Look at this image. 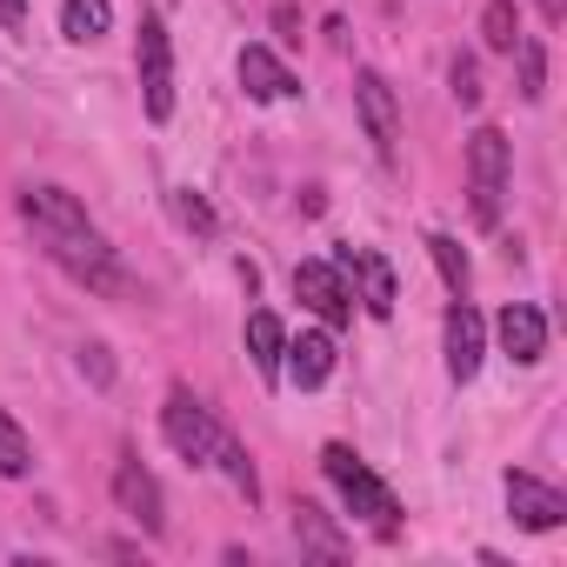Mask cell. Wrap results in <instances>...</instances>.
I'll list each match as a JSON object with an SVG mask.
<instances>
[{
    "mask_svg": "<svg viewBox=\"0 0 567 567\" xmlns=\"http://www.w3.org/2000/svg\"><path fill=\"white\" fill-rule=\"evenodd\" d=\"M48 260L68 267L81 288L101 295V301H134V274L121 267V254L101 234H61V240H48Z\"/></svg>",
    "mask_w": 567,
    "mask_h": 567,
    "instance_id": "1",
    "label": "cell"
},
{
    "mask_svg": "<svg viewBox=\"0 0 567 567\" xmlns=\"http://www.w3.org/2000/svg\"><path fill=\"white\" fill-rule=\"evenodd\" d=\"M507 167H514V147L501 127H474L467 134V207L481 227L501 220V194H507Z\"/></svg>",
    "mask_w": 567,
    "mask_h": 567,
    "instance_id": "2",
    "label": "cell"
},
{
    "mask_svg": "<svg viewBox=\"0 0 567 567\" xmlns=\"http://www.w3.org/2000/svg\"><path fill=\"white\" fill-rule=\"evenodd\" d=\"M321 467H328V481L341 487V501H348L354 514H368L381 534H394V527H401V507H394V494L374 481V467H368L354 447H341V441H334V447L321 454Z\"/></svg>",
    "mask_w": 567,
    "mask_h": 567,
    "instance_id": "3",
    "label": "cell"
},
{
    "mask_svg": "<svg viewBox=\"0 0 567 567\" xmlns=\"http://www.w3.org/2000/svg\"><path fill=\"white\" fill-rule=\"evenodd\" d=\"M161 434H167V447H174L187 467H214V454H220V441H227V427H220L187 388L167 394V408H161Z\"/></svg>",
    "mask_w": 567,
    "mask_h": 567,
    "instance_id": "4",
    "label": "cell"
},
{
    "mask_svg": "<svg viewBox=\"0 0 567 567\" xmlns=\"http://www.w3.org/2000/svg\"><path fill=\"white\" fill-rule=\"evenodd\" d=\"M354 114H361V127H368L374 154H381V161H394V147H401V101H394L388 74H374V68H361V74H354Z\"/></svg>",
    "mask_w": 567,
    "mask_h": 567,
    "instance_id": "5",
    "label": "cell"
},
{
    "mask_svg": "<svg viewBox=\"0 0 567 567\" xmlns=\"http://www.w3.org/2000/svg\"><path fill=\"white\" fill-rule=\"evenodd\" d=\"M134 61H141V94H147V114H154V121H167V114H174V48H167V28H161L154 14L141 21Z\"/></svg>",
    "mask_w": 567,
    "mask_h": 567,
    "instance_id": "6",
    "label": "cell"
},
{
    "mask_svg": "<svg viewBox=\"0 0 567 567\" xmlns=\"http://www.w3.org/2000/svg\"><path fill=\"white\" fill-rule=\"evenodd\" d=\"M295 295H301V308H315L328 328H348V321H354L348 274H341L334 260H301V267H295Z\"/></svg>",
    "mask_w": 567,
    "mask_h": 567,
    "instance_id": "7",
    "label": "cell"
},
{
    "mask_svg": "<svg viewBox=\"0 0 567 567\" xmlns=\"http://www.w3.org/2000/svg\"><path fill=\"white\" fill-rule=\"evenodd\" d=\"M21 214H28V227H34L41 240H61V234H94L87 207H81L68 187H54V181H41V187H21Z\"/></svg>",
    "mask_w": 567,
    "mask_h": 567,
    "instance_id": "8",
    "label": "cell"
},
{
    "mask_svg": "<svg viewBox=\"0 0 567 567\" xmlns=\"http://www.w3.org/2000/svg\"><path fill=\"white\" fill-rule=\"evenodd\" d=\"M114 501H121V514H127V520H141V534H161V527H167L161 481H154L134 454H121V461H114Z\"/></svg>",
    "mask_w": 567,
    "mask_h": 567,
    "instance_id": "9",
    "label": "cell"
},
{
    "mask_svg": "<svg viewBox=\"0 0 567 567\" xmlns=\"http://www.w3.org/2000/svg\"><path fill=\"white\" fill-rule=\"evenodd\" d=\"M501 494H507V514H514L527 534H547V527H560V520H567V501H560L547 481H534V474H507V481H501Z\"/></svg>",
    "mask_w": 567,
    "mask_h": 567,
    "instance_id": "10",
    "label": "cell"
},
{
    "mask_svg": "<svg viewBox=\"0 0 567 567\" xmlns=\"http://www.w3.org/2000/svg\"><path fill=\"white\" fill-rule=\"evenodd\" d=\"M494 334H501V354H507L514 368H534V361L547 354V315L527 308V301H507L501 321H494Z\"/></svg>",
    "mask_w": 567,
    "mask_h": 567,
    "instance_id": "11",
    "label": "cell"
},
{
    "mask_svg": "<svg viewBox=\"0 0 567 567\" xmlns=\"http://www.w3.org/2000/svg\"><path fill=\"white\" fill-rule=\"evenodd\" d=\"M334 267L361 280V301H368V315H374V321H388V315H394V267H388L374 247H341V254H334Z\"/></svg>",
    "mask_w": 567,
    "mask_h": 567,
    "instance_id": "12",
    "label": "cell"
},
{
    "mask_svg": "<svg viewBox=\"0 0 567 567\" xmlns=\"http://www.w3.org/2000/svg\"><path fill=\"white\" fill-rule=\"evenodd\" d=\"M481 354H487V321L467 301H454L447 308V374L454 381H474L481 374Z\"/></svg>",
    "mask_w": 567,
    "mask_h": 567,
    "instance_id": "13",
    "label": "cell"
},
{
    "mask_svg": "<svg viewBox=\"0 0 567 567\" xmlns=\"http://www.w3.org/2000/svg\"><path fill=\"white\" fill-rule=\"evenodd\" d=\"M240 87H247L254 101H288V94H301V81L280 68L274 48H240Z\"/></svg>",
    "mask_w": 567,
    "mask_h": 567,
    "instance_id": "14",
    "label": "cell"
},
{
    "mask_svg": "<svg viewBox=\"0 0 567 567\" xmlns=\"http://www.w3.org/2000/svg\"><path fill=\"white\" fill-rule=\"evenodd\" d=\"M280 361H288L295 388H321L334 374V334H301V341L280 348Z\"/></svg>",
    "mask_w": 567,
    "mask_h": 567,
    "instance_id": "15",
    "label": "cell"
},
{
    "mask_svg": "<svg viewBox=\"0 0 567 567\" xmlns=\"http://www.w3.org/2000/svg\"><path fill=\"white\" fill-rule=\"evenodd\" d=\"M280 348H288V328H280L267 308H254L247 315V354H254L260 381H280Z\"/></svg>",
    "mask_w": 567,
    "mask_h": 567,
    "instance_id": "16",
    "label": "cell"
},
{
    "mask_svg": "<svg viewBox=\"0 0 567 567\" xmlns=\"http://www.w3.org/2000/svg\"><path fill=\"white\" fill-rule=\"evenodd\" d=\"M295 534H301V547H308V554H321V560H341V554H348V534H334V520H328L315 501H301V507H295Z\"/></svg>",
    "mask_w": 567,
    "mask_h": 567,
    "instance_id": "17",
    "label": "cell"
},
{
    "mask_svg": "<svg viewBox=\"0 0 567 567\" xmlns=\"http://www.w3.org/2000/svg\"><path fill=\"white\" fill-rule=\"evenodd\" d=\"M114 28V0H61V34L68 41H101Z\"/></svg>",
    "mask_w": 567,
    "mask_h": 567,
    "instance_id": "18",
    "label": "cell"
},
{
    "mask_svg": "<svg viewBox=\"0 0 567 567\" xmlns=\"http://www.w3.org/2000/svg\"><path fill=\"white\" fill-rule=\"evenodd\" d=\"M481 41L494 54H514L520 48V8H514V0H487V8H481Z\"/></svg>",
    "mask_w": 567,
    "mask_h": 567,
    "instance_id": "19",
    "label": "cell"
},
{
    "mask_svg": "<svg viewBox=\"0 0 567 567\" xmlns=\"http://www.w3.org/2000/svg\"><path fill=\"white\" fill-rule=\"evenodd\" d=\"M28 467H34V447H28L21 421H14L8 408H0V474H8V481H21Z\"/></svg>",
    "mask_w": 567,
    "mask_h": 567,
    "instance_id": "20",
    "label": "cell"
},
{
    "mask_svg": "<svg viewBox=\"0 0 567 567\" xmlns=\"http://www.w3.org/2000/svg\"><path fill=\"white\" fill-rule=\"evenodd\" d=\"M214 467H227V481H234V487H240L247 501H260V474H254V461H247V447H240L234 434L220 441V454H214Z\"/></svg>",
    "mask_w": 567,
    "mask_h": 567,
    "instance_id": "21",
    "label": "cell"
},
{
    "mask_svg": "<svg viewBox=\"0 0 567 567\" xmlns=\"http://www.w3.org/2000/svg\"><path fill=\"white\" fill-rule=\"evenodd\" d=\"M427 254H434V267H441V280L461 295L467 288V254H461V240L454 234H427Z\"/></svg>",
    "mask_w": 567,
    "mask_h": 567,
    "instance_id": "22",
    "label": "cell"
},
{
    "mask_svg": "<svg viewBox=\"0 0 567 567\" xmlns=\"http://www.w3.org/2000/svg\"><path fill=\"white\" fill-rule=\"evenodd\" d=\"M514 54H520V101H540L547 94V48L540 41H520Z\"/></svg>",
    "mask_w": 567,
    "mask_h": 567,
    "instance_id": "23",
    "label": "cell"
},
{
    "mask_svg": "<svg viewBox=\"0 0 567 567\" xmlns=\"http://www.w3.org/2000/svg\"><path fill=\"white\" fill-rule=\"evenodd\" d=\"M174 220H181L187 234H220V220H214V207H207V200H200L194 187H181V194H174Z\"/></svg>",
    "mask_w": 567,
    "mask_h": 567,
    "instance_id": "24",
    "label": "cell"
},
{
    "mask_svg": "<svg viewBox=\"0 0 567 567\" xmlns=\"http://www.w3.org/2000/svg\"><path fill=\"white\" fill-rule=\"evenodd\" d=\"M447 87H454V101H461V107H481V68H474L467 54L447 68Z\"/></svg>",
    "mask_w": 567,
    "mask_h": 567,
    "instance_id": "25",
    "label": "cell"
},
{
    "mask_svg": "<svg viewBox=\"0 0 567 567\" xmlns=\"http://www.w3.org/2000/svg\"><path fill=\"white\" fill-rule=\"evenodd\" d=\"M81 374H87L94 388H107V381H114V361H107V348H101V341H94V348H81Z\"/></svg>",
    "mask_w": 567,
    "mask_h": 567,
    "instance_id": "26",
    "label": "cell"
},
{
    "mask_svg": "<svg viewBox=\"0 0 567 567\" xmlns=\"http://www.w3.org/2000/svg\"><path fill=\"white\" fill-rule=\"evenodd\" d=\"M274 28L288 34V41H301V14H295V8H274Z\"/></svg>",
    "mask_w": 567,
    "mask_h": 567,
    "instance_id": "27",
    "label": "cell"
},
{
    "mask_svg": "<svg viewBox=\"0 0 567 567\" xmlns=\"http://www.w3.org/2000/svg\"><path fill=\"white\" fill-rule=\"evenodd\" d=\"M540 14H547V21H560V14H567V0H540Z\"/></svg>",
    "mask_w": 567,
    "mask_h": 567,
    "instance_id": "28",
    "label": "cell"
},
{
    "mask_svg": "<svg viewBox=\"0 0 567 567\" xmlns=\"http://www.w3.org/2000/svg\"><path fill=\"white\" fill-rule=\"evenodd\" d=\"M21 8H28V0H0V14H8V21H21Z\"/></svg>",
    "mask_w": 567,
    "mask_h": 567,
    "instance_id": "29",
    "label": "cell"
}]
</instances>
